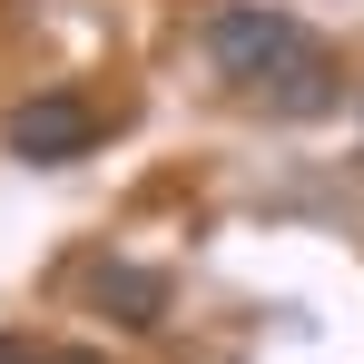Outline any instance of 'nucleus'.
<instances>
[{
  "label": "nucleus",
  "instance_id": "f257e3e1",
  "mask_svg": "<svg viewBox=\"0 0 364 364\" xmlns=\"http://www.w3.org/2000/svg\"><path fill=\"white\" fill-rule=\"evenodd\" d=\"M197 50H207L217 79H237V89H286L305 60H325V40L305 30L296 10H266V0H227V10H207Z\"/></svg>",
  "mask_w": 364,
  "mask_h": 364
},
{
  "label": "nucleus",
  "instance_id": "f03ea898",
  "mask_svg": "<svg viewBox=\"0 0 364 364\" xmlns=\"http://www.w3.org/2000/svg\"><path fill=\"white\" fill-rule=\"evenodd\" d=\"M0 148H10L20 168H69V158L99 148V109H89L79 89H30V99L0 119Z\"/></svg>",
  "mask_w": 364,
  "mask_h": 364
},
{
  "label": "nucleus",
  "instance_id": "39448f33",
  "mask_svg": "<svg viewBox=\"0 0 364 364\" xmlns=\"http://www.w3.org/2000/svg\"><path fill=\"white\" fill-rule=\"evenodd\" d=\"M40 364H109V355H89V345H60V355H40Z\"/></svg>",
  "mask_w": 364,
  "mask_h": 364
},
{
  "label": "nucleus",
  "instance_id": "7ed1b4c3",
  "mask_svg": "<svg viewBox=\"0 0 364 364\" xmlns=\"http://www.w3.org/2000/svg\"><path fill=\"white\" fill-rule=\"evenodd\" d=\"M89 305L119 315L128 335H148V325L168 315V276H158V266H128V256H99V266H89Z\"/></svg>",
  "mask_w": 364,
  "mask_h": 364
},
{
  "label": "nucleus",
  "instance_id": "20e7f679",
  "mask_svg": "<svg viewBox=\"0 0 364 364\" xmlns=\"http://www.w3.org/2000/svg\"><path fill=\"white\" fill-rule=\"evenodd\" d=\"M0 364H40V345H20V335H0Z\"/></svg>",
  "mask_w": 364,
  "mask_h": 364
}]
</instances>
